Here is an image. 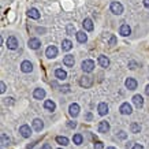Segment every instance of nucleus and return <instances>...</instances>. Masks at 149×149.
<instances>
[{"label": "nucleus", "instance_id": "obj_1", "mask_svg": "<svg viewBox=\"0 0 149 149\" xmlns=\"http://www.w3.org/2000/svg\"><path fill=\"white\" fill-rule=\"evenodd\" d=\"M81 67H82V70H84V72H92L95 70V62L91 60V59H86V60L82 62Z\"/></svg>", "mask_w": 149, "mask_h": 149}, {"label": "nucleus", "instance_id": "obj_2", "mask_svg": "<svg viewBox=\"0 0 149 149\" xmlns=\"http://www.w3.org/2000/svg\"><path fill=\"white\" fill-rule=\"evenodd\" d=\"M109 10H111V13L115 14V15H120L123 13V6L119 3V1H112L111 6H109Z\"/></svg>", "mask_w": 149, "mask_h": 149}, {"label": "nucleus", "instance_id": "obj_3", "mask_svg": "<svg viewBox=\"0 0 149 149\" xmlns=\"http://www.w3.org/2000/svg\"><path fill=\"white\" fill-rule=\"evenodd\" d=\"M79 85L82 86V88H91L92 85H93V78L89 77V75H84V77L79 79Z\"/></svg>", "mask_w": 149, "mask_h": 149}, {"label": "nucleus", "instance_id": "obj_4", "mask_svg": "<svg viewBox=\"0 0 149 149\" xmlns=\"http://www.w3.org/2000/svg\"><path fill=\"white\" fill-rule=\"evenodd\" d=\"M6 44H7V48L8 49H17L18 48V40L15 38L14 36H10L8 38H7V41H6Z\"/></svg>", "mask_w": 149, "mask_h": 149}, {"label": "nucleus", "instance_id": "obj_5", "mask_svg": "<svg viewBox=\"0 0 149 149\" xmlns=\"http://www.w3.org/2000/svg\"><path fill=\"white\" fill-rule=\"evenodd\" d=\"M19 133H21V136L23 138H29V137L32 136V129H30V126H27V125H22V126L19 127Z\"/></svg>", "mask_w": 149, "mask_h": 149}, {"label": "nucleus", "instance_id": "obj_6", "mask_svg": "<svg viewBox=\"0 0 149 149\" xmlns=\"http://www.w3.org/2000/svg\"><path fill=\"white\" fill-rule=\"evenodd\" d=\"M27 45H29L30 49H38L41 47V41L38 38H36V37H32V38H29V41H27Z\"/></svg>", "mask_w": 149, "mask_h": 149}, {"label": "nucleus", "instance_id": "obj_7", "mask_svg": "<svg viewBox=\"0 0 149 149\" xmlns=\"http://www.w3.org/2000/svg\"><path fill=\"white\" fill-rule=\"evenodd\" d=\"M45 55H47V58L48 59H54L58 56V48L55 45H49L48 48H47L45 51Z\"/></svg>", "mask_w": 149, "mask_h": 149}, {"label": "nucleus", "instance_id": "obj_8", "mask_svg": "<svg viewBox=\"0 0 149 149\" xmlns=\"http://www.w3.org/2000/svg\"><path fill=\"white\" fill-rule=\"evenodd\" d=\"M68 113H70V116L72 118H77L78 113H79V105L77 103H72L70 107H68Z\"/></svg>", "mask_w": 149, "mask_h": 149}, {"label": "nucleus", "instance_id": "obj_9", "mask_svg": "<svg viewBox=\"0 0 149 149\" xmlns=\"http://www.w3.org/2000/svg\"><path fill=\"white\" fill-rule=\"evenodd\" d=\"M97 130H99V133H101V134L108 133L109 131V123L107 122V120H101V122L99 123V126H97Z\"/></svg>", "mask_w": 149, "mask_h": 149}, {"label": "nucleus", "instance_id": "obj_10", "mask_svg": "<svg viewBox=\"0 0 149 149\" xmlns=\"http://www.w3.org/2000/svg\"><path fill=\"white\" fill-rule=\"evenodd\" d=\"M119 111L122 115H130L133 112V108H131V105L129 103H123L120 107H119Z\"/></svg>", "mask_w": 149, "mask_h": 149}, {"label": "nucleus", "instance_id": "obj_11", "mask_svg": "<svg viewBox=\"0 0 149 149\" xmlns=\"http://www.w3.org/2000/svg\"><path fill=\"white\" fill-rule=\"evenodd\" d=\"M125 85H126V88L129 89V91H136L137 89V81L134 79V78H127L126 82H125Z\"/></svg>", "mask_w": 149, "mask_h": 149}, {"label": "nucleus", "instance_id": "obj_12", "mask_svg": "<svg viewBox=\"0 0 149 149\" xmlns=\"http://www.w3.org/2000/svg\"><path fill=\"white\" fill-rule=\"evenodd\" d=\"M21 70L23 72H32L33 70V64L29 62V60H23L22 63H21Z\"/></svg>", "mask_w": 149, "mask_h": 149}, {"label": "nucleus", "instance_id": "obj_13", "mask_svg": "<svg viewBox=\"0 0 149 149\" xmlns=\"http://www.w3.org/2000/svg\"><path fill=\"white\" fill-rule=\"evenodd\" d=\"M74 63H75V59H74L72 55H66V56L63 58V64L64 66H67V67H72Z\"/></svg>", "mask_w": 149, "mask_h": 149}, {"label": "nucleus", "instance_id": "obj_14", "mask_svg": "<svg viewBox=\"0 0 149 149\" xmlns=\"http://www.w3.org/2000/svg\"><path fill=\"white\" fill-rule=\"evenodd\" d=\"M119 34H122L123 37H127L131 34V29L129 25H126V23H123L122 26H120V29H119Z\"/></svg>", "mask_w": 149, "mask_h": 149}, {"label": "nucleus", "instance_id": "obj_15", "mask_svg": "<svg viewBox=\"0 0 149 149\" xmlns=\"http://www.w3.org/2000/svg\"><path fill=\"white\" fill-rule=\"evenodd\" d=\"M33 97L37 100H42L45 97V91L41 89V88H37V89H34V92H33Z\"/></svg>", "mask_w": 149, "mask_h": 149}, {"label": "nucleus", "instance_id": "obj_16", "mask_svg": "<svg viewBox=\"0 0 149 149\" xmlns=\"http://www.w3.org/2000/svg\"><path fill=\"white\" fill-rule=\"evenodd\" d=\"M82 26H84V29H85L86 32H92L93 30V22H92V19L91 18H86L84 19V22H82Z\"/></svg>", "mask_w": 149, "mask_h": 149}, {"label": "nucleus", "instance_id": "obj_17", "mask_svg": "<svg viewBox=\"0 0 149 149\" xmlns=\"http://www.w3.org/2000/svg\"><path fill=\"white\" fill-rule=\"evenodd\" d=\"M97 60H99V64H100V66H101V67L107 68V67H108V66H109V59L107 58L105 55H100V56H99V59H97Z\"/></svg>", "mask_w": 149, "mask_h": 149}, {"label": "nucleus", "instance_id": "obj_18", "mask_svg": "<svg viewBox=\"0 0 149 149\" xmlns=\"http://www.w3.org/2000/svg\"><path fill=\"white\" fill-rule=\"evenodd\" d=\"M97 111H99V113L101 116L107 115L108 113V105H107V103H100L99 107H97Z\"/></svg>", "mask_w": 149, "mask_h": 149}, {"label": "nucleus", "instance_id": "obj_19", "mask_svg": "<svg viewBox=\"0 0 149 149\" xmlns=\"http://www.w3.org/2000/svg\"><path fill=\"white\" fill-rule=\"evenodd\" d=\"M55 75H56V78H58V79H60V81H64V79L67 78V72L64 71L63 68H56Z\"/></svg>", "mask_w": 149, "mask_h": 149}, {"label": "nucleus", "instance_id": "obj_20", "mask_svg": "<svg viewBox=\"0 0 149 149\" xmlns=\"http://www.w3.org/2000/svg\"><path fill=\"white\" fill-rule=\"evenodd\" d=\"M27 17L32 19H40V13L37 8H30L27 10Z\"/></svg>", "mask_w": 149, "mask_h": 149}, {"label": "nucleus", "instance_id": "obj_21", "mask_svg": "<svg viewBox=\"0 0 149 149\" xmlns=\"http://www.w3.org/2000/svg\"><path fill=\"white\" fill-rule=\"evenodd\" d=\"M133 103H134V105H136V107L141 108V107L144 105V99H142V96H141V95H136L134 97H133Z\"/></svg>", "mask_w": 149, "mask_h": 149}, {"label": "nucleus", "instance_id": "obj_22", "mask_svg": "<svg viewBox=\"0 0 149 149\" xmlns=\"http://www.w3.org/2000/svg\"><path fill=\"white\" fill-rule=\"evenodd\" d=\"M44 108L52 112V111L56 109V104H55L52 100H45V101H44Z\"/></svg>", "mask_w": 149, "mask_h": 149}, {"label": "nucleus", "instance_id": "obj_23", "mask_svg": "<svg viewBox=\"0 0 149 149\" xmlns=\"http://www.w3.org/2000/svg\"><path fill=\"white\" fill-rule=\"evenodd\" d=\"M33 129L36 131H41L42 129H44V123H42V120L41 119H34L33 120Z\"/></svg>", "mask_w": 149, "mask_h": 149}, {"label": "nucleus", "instance_id": "obj_24", "mask_svg": "<svg viewBox=\"0 0 149 149\" xmlns=\"http://www.w3.org/2000/svg\"><path fill=\"white\" fill-rule=\"evenodd\" d=\"M75 36H77L78 42H86L88 41V36L85 34V32H77Z\"/></svg>", "mask_w": 149, "mask_h": 149}, {"label": "nucleus", "instance_id": "obj_25", "mask_svg": "<svg viewBox=\"0 0 149 149\" xmlns=\"http://www.w3.org/2000/svg\"><path fill=\"white\" fill-rule=\"evenodd\" d=\"M72 48V42L70 40H63L62 41V49L63 51H70Z\"/></svg>", "mask_w": 149, "mask_h": 149}, {"label": "nucleus", "instance_id": "obj_26", "mask_svg": "<svg viewBox=\"0 0 149 149\" xmlns=\"http://www.w3.org/2000/svg\"><path fill=\"white\" fill-rule=\"evenodd\" d=\"M56 142H58L59 145L66 146V145H68V138L67 137H63V136H58L56 137Z\"/></svg>", "mask_w": 149, "mask_h": 149}, {"label": "nucleus", "instance_id": "obj_27", "mask_svg": "<svg viewBox=\"0 0 149 149\" xmlns=\"http://www.w3.org/2000/svg\"><path fill=\"white\" fill-rule=\"evenodd\" d=\"M0 142H1V145H3V146L10 145V144H11V138H10L6 133H1V141H0Z\"/></svg>", "mask_w": 149, "mask_h": 149}, {"label": "nucleus", "instance_id": "obj_28", "mask_svg": "<svg viewBox=\"0 0 149 149\" xmlns=\"http://www.w3.org/2000/svg\"><path fill=\"white\" fill-rule=\"evenodd\" d=\"M130 131L131 133H134V134H137V133H140L141 131V126H140V123H136V122H133L130 125Z\"/></svg>", "mask_w": 149, "mask_h": 149}, {"label": "nucleus", "instance_id": "obj_29", "mask_svg": "<svg viewBox=\"0 0 149 149\" xmlns=\"http://www.w3.org/2000/svg\"><path fill=\"white\" fill-rule=\"evenodd\" d=\"M82 141H84V137L81 136V134H74V137H72V142L75 145H81Z\"/></svg>", "mask_w": 149, "mask_h": 149}, {"label": "nucleus", "instance_id": "obj_30", "mask_svg": "<svg viewBox=\"0 0 149 149\" xmlns=\"http://www.w3.org/2000/svg\"><path fill=\"white\" fill-rule=\"evenodd\" d=\"M116 138H119V140H126V138H127V133H126V131H123V130H120L116 134Z\"/></svg>", "mask_w": 149, "mask_h": 149}, {"label": "nucleus", "instance_id": "obj_31", "mask_svg": "<svg viewBox=\"0 0 149 149\" xmlns=\"http://www.w3.org/2000/svg\"><path fill=\"white\" fill-rule=\"evenodd\" d=\"M93 146H95V149H104V144L101 141H96Z\"/></svg>", "mask_w": 149, "mask_h": 149}, {"label": "nucleus", "instance_id": "obj_32", "mask_svg": "<svg viewBox=\"0 0 149 149\" xmlns=\"http://www.w3.org/2000/svg\"><path fill=\"white\" fill-rule=\"evenodd\" d=\"M4 104H6V105H13V104H14V99H13V97H6V99H4Z\"/></svg>", "mask_w": 149, "mask_h": 149}, {"label": "nucleus", "instance_id": "obj_33", "mask_svg": "<svg viewBox=\"0 0 149 149\" xmlns=\"http://www.w3.org/2000/svg\"><path fill=\"white\" fill-rule=\"evenodd\" d=\"M59 91H60V92H64V93H67V92H70V86H68V85L60 86V88H59Z\"/></svg>", "mask_w": 149, "mask_h": 149}, {"label": "nucleus", "instance_id": "obj_34", "mask_svg": "<svg viewBox=\"0 0 149 149\" xmlns=\"http://www.w3.org/2000/svg\"><path fill=\"white\" fill-rule=\"evenodd\" d=\"M6 89H7V88H6V84L4 82H0V92H1V93H4Z\"/></svg>", "mask_w": 149, "mask_h": 149}, {"label": "nucleus", "instance_id": "obj_35", "mask_svg": "<svg viewBox=\"0 0 149 149\" xmlns=\"http://www.w3.org/2000/svg\"><path fill=\"white\" fill-rule=\"evenodd\" d=\"M116 44V37L111 36V40H109V45H115Z\"/></svg>", "mask_w": 149, "mask_h": 149}, {"label": "nucleus", "instance_id": "obj_36", "mask_svg": "<svg viewBox=\"0 0 149 149\" xmlns=\"http://www.w3.org/2000/svg\"><path fill=\"white\" fill-rule=\"evenodd\" d=\"M74 30H75V29L72 27V25H68V26H67V33H68V34H71Z\"/></svg>", "mask_w": 149, "mask_h": 149}, {"label": "nucleus", "instance_id": "obj_37", "mask_svg": "<svg viewBox=\"0 0 149 149\" xmlns=\"http://www.w3.org/2000/svg\"><path fill=\"white\" fill-rule=\"evenodd\" d=\"M133 149H144V146L141 144H134L133 145Z\"/></svg>", "mask_w": 149, "mask_h": 149}, {"label": "nucleus", "instance_id": "obj_38", "mask_svg": "<svg viewBox=\"0 0 149 149\" xmlns=\"http://www.w3.org/2000/svg\"><path fill=\"white\" fill-rule=\"evenodd\" d=\"M67 126L70 127V129H74V127L77 126V123H75V122H68V123H67Z\"/></svg>", "mask_w": 149, "mask_h": 149}, {"label": "nucleus", "instance_id": "obj_39", "mask_svg": "<svg viewBox=\"0 0 149 149\" xmlns=\"http://www.w3.org/2000/svg\"><path fill=\"white\" fill-rule=\"evenodd\" d=\"M92 118H93V116H92L91 112H88V113L85 115V119H86V120H92Z\"/></svg>", "mask_w": 149, "mask_h": 149}, {"label": "nucleus", "instance_id": "obj_40", "mask_svg": "<svg viewBox=\"0 0 149 149\" xmlns=\"http://www.w3.org/2000/svg\"><path fill=\"white\" fill-rule=\"evenodd\" d=\"M41 149H52V146H51L49 144H44L42 146H41Z\"/></svg>", "mask_w": 149, "mask_h": 149}, {"label": "nucleus", "instance_id": "obj_41", "mask_svg": "<svg viewBox=\"0 0 149 149\" xmlns=\"http://www.w3.org/2000/svg\"><path fill=\"white\" fill-rule=\"evenodd\" d=\"M129 66H130V68H131V70H134V68H136V66H137V64L134 63V62H130V63H129Z\"/></svg>", "mask_w": 149, "mask_h": 149}, {"label": "nucleus", "instance_id": "obj_42", "mask_svg": "<svg viewBox=\"0 0 149 149\" xmlns=\"http://www.w3.org/2000/svg\"><path fill=\"white\" fill-rule=\"evenodd\" d=\"M144 6L146 8H149V0H144Z\"/></svg>", "mask_w": 149, "mask_h": 149}, {"label": "nucleus", "instance_id": "obj_43", "mask_svg": "<svg viewBox=\"0 0 149 149\" xmlns=\"http://www.w3.org/2000/svg\"><path fill=\"white\" fill-rule=\"evenodd\" d=\"M145 93L149 96V85H146V88H145Z\"/></svg>", "mask_w": 149, "mask_h": 149}, {"label": "nucleus", "instance_id": "obj_44", "mask_svg": "<svg viewBox=\"0 0 149 149\" xmlns=\"http://www.w3.org/2000/svg\"><path fill=\"white\" fill-rule=\"evenodd\" d=\"M107 149H116V148H113V146H108Z\"/></svg>", "mask_w": 149, "mask_h": 149}, {"label": "nucleus", "instance_id": "obj_45", "mask_svg": "<svg viewBox=\"0 0 149 149\" xmlns=\"http://www.w3.org/2000/svg\"><path fill=\"white\" fill-rule=\"evenodd\" d=\"M59 149H62V148H59Z\"/></svg>", "mask_w": 149, "mask_h": 149}]
</instances>
